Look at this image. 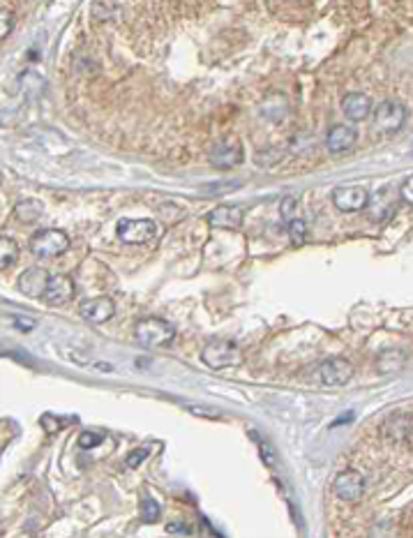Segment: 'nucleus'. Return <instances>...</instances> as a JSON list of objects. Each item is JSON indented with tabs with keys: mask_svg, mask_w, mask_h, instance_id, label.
Wrapping results in <instances>:
<instances>
[{
	"mask_svg": "<svg viewBox=\"0 0 413 538\" xmlns=\"http://www.w3.org/2000/svg\"><path fill=\"white\" fill-rule=\"evenodd\" d=\"M353 377V365L346 361V358H339V356H332V358H325V361L318 365V379L321 384L325 386H344L349 384Z\"/></svg>",
	"mask_w": 413,
	"mask_h": 538,
	"instance_id": "nucleus-8",
	"label": "nucleus"
},
{
	"mask_svg": "<svg viewBox=\"0 0 413 538\" xmlns=\"http://www.w3.org/2000/svg\"><path fill=\"white\" fill-rule=\"evenodd\" d=\"M12 326L17 328V331L21 333H31L35 326H38V321L31 319V317H24V314H14L12 317Z\"/></svg>",
	"mask_w": 413,
	"mask_h": 538,
	"instance_id": "nucleus-22",
	"label": "nucleus"
},
{
	"mask_svg": "<svg viewBox=\"0 0 413 538\" xmlns=\"http://www.w3.org/2000/svg\"><path fill=\"white\" fill-rule=\"evenodd\" d=\"M97 443H102V434L99 432H83L79 437V446L81 448H95Z\"/></svg>",
	"mask_w": 413,
	"mask_h": 538,
	"instance_id": "nucleus-24",
	"label": "nucleus"
},
{
	"mask_svg": "<svg viewBox=\"0 0 413 538\" xmlns=\"http://www.w3.org/2000/svg\"><path fill=\"white\" fill-rule=\"evenodd\" d=\"M243 146L238 139H222L217 141L208 153V160L215 169H234L243 162Z\"/></svg>",
	"mask_w": 413,
	"mask_h": 538,
	"instance_id": "nucleus-6",
	"label": "nucleus"
},
{
	"mask_svg": "<svg viewBox=\"0 0 413 538\" xmlns=\"http://www.w3.org/2000/svg\"><path fill=\"white\" fill-rule=\"evenodd\" d=\"M332 204L342 213H358L369 204V192L362 185H344L332 190Z\"/></svg>",
	"mask_w": 413,
	"mask_h": 538,
	"instance_id": "nucleus-10",
	"label": "nucleus"
},
{
	"mask_svg": "<svg viewBox=\"0 0 413 538\" xmlns=\"http://www.w3.org/2000/svg\"><path fill=\"white\" fill-rule=\"evenodd\" d=\"M136 340L146 349H162L176 340V328L166 319L159 317H146L136 324Z\"/></svg>",
	"mask_w": 413,
	"mask_h": 538,
	"instance_id": "nucleus-1",
	"label": "nucleus"
},
{
	"mask_svg": "<svg viewBox=\"0 0 413 538\" xmlns=\"http://www.w3.org/2000/svg\"><path fill=\"white\" fill-rule=\"evenodd\" d=\"M148 457V448H134L132 453L127 455V467L129 469H136L139 464Z\"/></svg>",
	"mask_w": 413,
	"mask_h": 538,
	"instance_id": "nucleus-25",
	"label": "nucleus"
},
{
	"mask_svg": "<svg viewBox=\"0 0 413 538\" xmlns=\"http://www.w3.org/2000/svg\"><path fill=\"white\" fill-rule=\"evenodd\" d=\"M44 213V206H42L38 199H26V202H19L14 206V218H17L21 225H33L38 222Z\"/></svg>",
	"mask_w": 413,
	"mask_h": 538,
	"instance_id": "nucleus-17",
	"label": "nucleus"
},
{
	"mask_svg": "<svg viewBox=\"0 0 413 538\" xmlns=\"http://www.w3.org/2000/svg\"><path fill=\"white\" fill-rule=\"evenodd\" d=\"M201 361L210 370H227L243 363V351L234 340H213L201 351Z\"/></svg>",
	"mask_w": 413,
	"mask_h": 538,
	"instance_id": "nucleus-2",
	"label": "nucleus"
},
{
	"mask_svg": "<svg viewBox=\"0 0 413 538\" xmlns=\"http://www.w3.org/2000/svg\"><path fill=\"white\" fill-rule=\"evenodd\" d=\"M28 245H31V252L35 256L54 259V256H60L67 252L70 238H67V234L60 231V229H42V231L33 234V238Z\"/></svg>",
	"mask_w": 413,
	"mask_h": 538,
	"instance_id": "nucleus-3",
	"label": "nucleus"
},
{
	"mask_svg": "<svg viewBox=\"0 0 413 538\" xmlns=\"http://www.w3.org/2000/svg\"><path fill=\"white\" fill-rule=\"evenodd\" d=\"M49 277L51 275L44 268H28L19 277V291L31 298H42V293H44L49 284Z\"/></svg>",
	"mask_w": 413,
	"mask_h": 538,
	"instance_id": "nucleus-15",
	"label": "nucleus"
},
{
	"mask_svg": "<svg viewBox=\"0 0 413 538\" xmlns=\"http://www.w3.org/2000/svg\"><path fill=\"white\" fill-rule=\"evenodd\" d=\"M74 291H76L74 279L70 275H63V272H56V275L49 277V284H47L44 293H42V300L51 307H60L67 303V300L74 298Z\"/></svg>",
	"mask_w": 413,
	"mask_h": 538,
	"instance_id": "nucleus-11",
	"label": "nucleus"
},
{
	"mask_svg": "<svg viewBox=\"0 0 413 538\" xmlns=\"http://www.w3.org/2000/svg\"><path fill=\"white\" fill-rule=\"evenodd\" d=\"M374 106H372V99L365 92H349L344 99H342V113L351 123H360L372 116Z\"/></svg>",
	"mask_w": 413,
	"mask_h": 538,
	"instance_id": "nucleus-14",
	"label": "nucleus"
},
{
	"mask_svg": "<svg viewBox=\"0 0 413 538\" xmlns=\"http://www.w3.org/2000/svg\"><path fill=\"white\" fill-rule=\"evenodd\" d=\"M166 532L169 534H183V536H190L192 529L183 525V522H171V525H166Z\"/></svg>",
	"mask_w": 413,
	"mask_h": 538,
	"instance_id": "nucleus-28",
	"label": "nucleus"
},
{
	"mask_svg": "<svg viewBox=\"0 0 413 538\" xmlns=\"http://www.w3.org/2000/svg\"><path fill=\"white\" fill-rule=\"evenodd\" d=\"M141 518H143V522H148V525L157 522V518H159V504H157L155 499L146 497V499L141 501Z\"/></svg>",
	"mask_w": 413,
	"mask_h": 538,
	"instance_id": "nucleus-20",
	"label": "nucleus"
},
{
	"mask_svg": "<svg viewBox=\"0 0 413 538\" xmlns=\"http://www.w3.org/2000/svg\"><path fill=\"white\" fill-rule=\"evenodd\" d=\"M12 28H14V14L10 10H3V28H0V38L3 40L10 38Z\"/></svg>",
	"mask_w": 413,
	"mask_h": 538,
	"instance_id": "nucleus-27",
	"label": "nucleus"
},
{
	"mask_svg": "<svg viewBox=\"0 0 413 538\" xmlns=\"http://www.w3.org/2000/svg\"><path fill=\"white\" fill-rule=\"evenodd\" d=\"M381 437L388 443H404L413 437V414L397 411L390 414L381 425Z\"/></svg>",
	"mask_w": 413,
	"mask_h": 538,
	"instance_id": "nucleus-9",
	"label": "nucleus"
},
{
	"mask_svg": "<svg viewBox=\"0 0 413 538\" xmlns=\"http://www.w3.org/2000/svg\"><path fill=\"white\" fill-rule=\"evenodd\" d=\"M295 208H298V204H295V199H293V197H284V199H282V204H280V215H282V220L291 222V220H293V215H295Z\"/></svg>",
	"mask_w": 413,
	"mask_h": 538,
	"instance_id": "nucleus-23",
	"label": "nucleus"
},
{
	"mask_svg": "<svg viewBox=\"0 0 413 538\" xmlns=\"http://www.w3.org/2000/svg\"><path fill=\"white\" fill-rule=\"evenodd\" d=\"M79 314L88 321V324H106L108 319L115 314V303L108 296H97L90 300H83L81 307H79Z\"/></svg>",
	"mask_w": 413,
	"mask_h": 538,
	"instance_id": "nucleus-12",
	"label": "nucleus"
},
{
	"mask_svg": "<svg viewBox=\"0 0 413 538\" xmlns=\"http://www.w3.org/2000/svg\"><path fill=\"white\" fill-rule=\"evenodd\" d=\"M17 259H19V245L14 243V238L3 234L0 236V268L7 270L17 263Z\"/></svg>",
	"mask_w": 413,
	"mask_h": 538,
	"instance_id": "nucleus-19",
	"label": "nucleus"
},
{
	"mask_svg": "<svg viewBox=\"0 0 413 538\" xmlns=\"http://www.w3.org/2000/svg\"><path fill=\"white\" fill-rule=\"evenodd\" d=\"M356 141H358V132L353 130L351 125H335V127H330L328 134H325V148H328V153H332V155L351 150L356 146Z\"/></svg>",
	"mask_w": 413,
	"mask_h": 538,
	"instance_id": "nucleus-13",
	"label": "nucleus"
},
{
	"mask_svg": "<svg viewBox=\"0 0 413 538\" xmlns=\"http://www.w3.org/2000/svg\"><path fill=\"white\" fill-rule=\"evenodd\" d=\"M404 363H407V354H404L402 349H388V351H381L379 361H376V368H379V372H383V375H390V372L402 370Z\"/></svg>",
	"mask_w": 413,
	"mask_h": 538,
	"instance_id": "nucleus-18",
	"label": "nucleus"
},
{
	"mask_svg": "<svg viewBox=\"0 0 413 538\" xmlns=\"http://www.w3.org/2000/svg\"><path fill=\"white\" fill-rule=\"evenodd\" d=\"M374 127L383 134H393L402 130V125L407 123V106L397 99H386L372 111Z\"/></svg>",
	"mask_w": 413,
	"mask_h": 538,
	"instance_id": "nucleus-4",
	"label": "nucleus"
},
{
	"mask_svg": "<svg viewBox=\"0 0 413 538\" xmlns=\"http://www.w3.org/2000/svg\"><path fill=\"white\" fill-rule=\"evenodd\" d=\"M400 197L404 199V204L413 206V176H409L407 181L400 185Z\"/></svg>",
	"mask_w": 413,
	"mask_h": 538,
	"instance_id": "nucleus-26",
	"label": "nucleus"
},
{
	"mask_svg": "<svg viewBox=\"0 0 413 538\" xmlns=\"http://www.w3.org/2000/svg\"><path fill=\"white\" fill-rule=\"evenodd\" d=\"M286 227H289V236H291L293 243H302V241H305V236H307V222L293 218L291 222H286Z\"/></svg>",
	"mask_w": 413,
	"mask_h": 538,
	"instance_id": "nucleus-21",
	"label": "nucleus"
},
{
	"mask_svg": "<svg viewBox=\"0 0 413 538\" xmlns=\"http://www.w3.org/2000/svg\"><path fill=\"white\" fill-rule=\"evenodd\" d=\"M245 211L241 206H217L208 213V222L217 229H238L243 225Z\"/></svg>",
	"mask_w": 413,
	"mask_h": 538,
	"instance_id": "nucleus-16",
	"label": "nucleus"
},
{
	"mask_svg": "<svg viewBox=\"0 0 413 538\" xmlns=\"http://www.w3.org/2000/svg\"><path fill=\"white\" fill-rule=\"evenodd\" d=\"M115 234L125 245H143V243L155 238L157 227L150 220H120Z\"/></svg>",
	"mask_w": 413,
	"mask_h": 538,
	"instance_id": "nucleus-5",
	"label": "nucleus"
},
{
	"mask_svg": "<svg viewBox=\"0 0 413 538\" xmlns=\"http://www.w3.org/2000/svg\"><path fill=\"white\" fill-rule=\"evenodd\" d=\"M332 492L342 501H358L365 494V476L356 469H344L339 476L332 480Z\"/></svg>",
	"mask_w": 413,
	"mask_h": 538,
	"instance_id": "nucleus-7",
	"label": "nucleus"
}]
</instances>
